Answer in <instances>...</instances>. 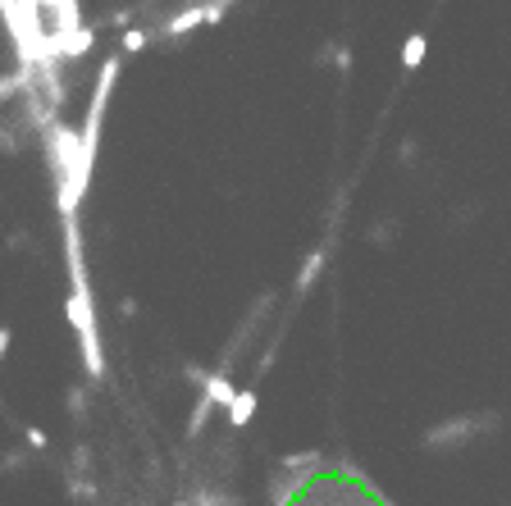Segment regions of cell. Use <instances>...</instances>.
<instances>
[{"label":"cell","mask_w":511,"mask_h":506,"mask_svg":"<svg viewBox=\"0 0 511 506\" xmlns=\"http://www.w3.org/2000/svg\"><path fill=\"white\" fill-rule=\"evenodd\" d=\"M23 438H28L32 452H42V447H46V434H42V429H23Z\"/></svg>","instance_id":"cell-9"},{"label":"cell","mask_w":511,"mask_h":506,"mask_svg":"<svg viewBox=\"0 0 511 506\" xmlns=\"http://www.w3.org/2000/svg\"><path fill=\"white\" fill-rule=\"evenodd\" d=\"M224 14H228V5H187V10H178V14L165 23V32H169V37H183V32H192L196 23H224Z\"/></svg>","instance_id":"cell-2"},{"label":"cell","mask_w":511,"mask_h":506,"mask_svg":"<svg viewBox=\"0 0 511 506\" xmlns=\"http://www.w3.org/2000/svg\"><path fill=\"white\" fill-rule=\"evenodd\" d=\"M251 415H256V388H238V397L228 406V424L243 429V424H251Z\"/></svg>","instance_id":"cell-4"},{"label":"cell","mask_w":511,"mask_h":506,"mask_svg":"<svg viewBox=\"0 0 511 506\" xmlns=\"http://www.w3.org/2000/svg\"><path fill=\"white\" fill-rule=\"evenodd\" d=\"M325 256H329L325 247H320V251H310V260L301 265V274H297V292H306L310 283H316V279H320V269H325Z\"/></svg>","instance_id":"cell-7"},{"label":"cell","mask_w":511,"mask_h":506,"mask_svg":"<svg viewBox=\"0 0 511 506\" xmlns=\"http://www.w3.org/2000/svg\"><path fill=\"white\" fill-rule=\"evenodd\" d=\"M202 397H206L215 411H219V406L228 411V406H233V397H238V388H233L224 374H206V383H202Z\"/></svg>","instance_id":"cell-3"},{"label":"cell","mask_w":511,"mask_h":506,"mask_svg":"<svg viewBox=\"0 0 511 506\" xmlns=\"http://www.w3.org/2000/svg\"><path fill=\"white\" fill-rule=\"evenodd\" d=\"M470 429H475V420H452V424H443V429H429L424 434V447H443V443H457V438H466Z\"/></svg>","instance_id":"cell-5"},{"label":"cell","mask_w":511,"mask_h":506,"mask_svg":"<svg viewBox=\"0 0 511 506\" xmlns=\"http://www.w3.org/2000/svg\"><path fill=\"white\" fill-rule=\"evenodd\" d=\"M64 224V260H69V306L64 315L83 342V365L92 379L105 374V356H101V333H96V301H92V283H87V260H83V233H78V219H60Z\"/></svg>","instance_id":"cell-1"},{"label":"cell","mask_w":511,"mask_h":506,"mask_svg":"<svg viewBox=\"0 0 511 506\" xmlns=\"http://www.w3.org/2000/svg\"><path fill=\"white\" fill-rule=\"evenodd\" d=\"M424 51H429V37H424V32H411L407 46H402V64H407V69H420V64H424Z\"/></svg>","instance_id":"cell-6"},{"label":"cell","mask_w":511,"mask_h":506,"mask_svg":"<svg viewBox=\"0 0 511 506\" xmlns=\"http://www.w3.org/2000/svg\"><path fill=\"white\" fill-rule=\"evenodd\" d=\"M146 42H151V32H146V28H128V32H124V55L146 51Z\"/></svg>","instance_id":"cell-8"},{"label":"cell","mask_w":511,"mask_h":506,"mask_svg":"<svg viewBox=\"0 0 511 506\" xmlns=\"http://www.w3.org/2000/svg\"><path fill=\"white\" fill-rule=\"evenodd\" d=\"M5 352H10V329H0V361H5Z\"/></svg>","instance_id":"cell-10"},{"label":"cell","mask_w":511,"mask_h":506,"mask_svg":"<svg viewBox=\"0 0 511 506\" xmlns=\"http://www.w3.org/2000/svg\"><path fill=\"white\" fill-rule=\"evenodd\" d=\"M178 506H187V502H178Z\"/></svg>","instance_id":"cell-11"}]
</instances>
